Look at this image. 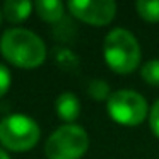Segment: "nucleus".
Instances as JSON below:
<instances>
[{"mask_svg":"<svg viewBox=\"0 0 159 159\" xmlns=\"http://www.w3.org/2000/svg\"><path fill=\"white\" fill-rule=\"evenodd\" d=\"M0 52L9 63L19 69H36L46 58V46L36 33L12 28L0 38Z\"/></svg>","mask_w":159,"mask_h":159,"instance_id":"nucleus-1","label":"nucleus"},{"mask_svg":"<svg viewBox=\"0 0 159 159\" xmlns=\"http://www.w3.org/2000/svg\"><path fill=\"white\" fill-rule=\"evenodd\" d=\"M103 55L108 67L116 74H132L140 65V46L128 29L110 31L103 43Z\"/></svg>","mask_w":159,"mask_h":159,"instance_id":"nucleus-2","label":"nucleus"},{"mask_svg":"<svg viewBox=\"0 0 159 159\" xmlns=\"http://www.w3.org/2000/svg\"><path fill=\"white\" fill-rule=\"evenodd\" d=\"M89 147V135L75 123L58 127L45 144L48 159H80Z\"/></svg>","mask_w":159,"mask_h":159,"instance_id":"nucleus-3","label":"nucleus"},{"mask_svg":"<svg viewBox=\"0 0 159 159\" xmlns=\"http://www.w3.org/2000/svg\"><path fill=\"white\" fill-rule=\"evenodd\" d=\"M38 123L28 115H9L0 121V142L5 149L14 152H26L39 140Z\"/></svg>","mask_w":159,"mask_h":159,"instance_id":"nucleus-4","label":"nucleus"},{"mask_svg":"<svg viewBox=\"0 0 159 159\" xmlns=\"http://www.w3.org/2000/svg\"><path fill=\"white\" fill-rule=\"evenodd\" d=\"M106 108L110 116L125 127H137L149 115L145 98L132 89H120L111 93L110 99L106 101Z\"/></svg>","mask_w":159,"mask_h":159,"instance_id":"nucleus-5","label":"nucleus"},{"mask_svg":"<svg viewBox=\"0 0 159 159\" xmlns=\"http://www.w3.org/2000/svg\"><path fill=\"white\" fill-rule=\"evenodd\" d=\"M67 7L72 16L93 26L110 24L116 14V4L113 0H72Z\"/></svg>","mask_w":159,"mask_h":159,"instance_id":"nucleus-6","label":"nucleus"},{"mask_svg":"<svg viewBox=\"0 0 159 159\" xmlns=\"http://www.w3.org/2000/svg\"><path fill=\"white\" fill-rule=\"evenodd\" d=\"M55 110L60 120L72 123L80 115V101L74 93H62L55 101Z\"/></svg>","mask_w":159,"mask_h":159,"instance_id":"nucleus-7","label":"nucleus"},{"mask_svg":"<svg viewBox=\"0 0 159 159\" xmlns=\"http://www.w3.org/2000/svg\"><path fill=\"white\" fill-rule=\"evenodd\" d=\"M33 9H34V4L29 0H7L2 7V14L9 22L17 24L29 17Z\"/></svg>","mask_w":159,"mask_h":159,"instance_id":"nucleus-8","label":"nucleus"},{"mask_svg":"<svg viewBox=\"0 0 159 159\" xmlns=\"http://www.w3.org/2000/svg\"><path fill=\"white\" fill-rule=\"evenodd\" d=\"M34 9L39 17L46 22H57L63 16V4L58 0H38Z\"/></svg>","mask_w":159,"mask_h":159,"instance_id":"nucleus-9","label":"nucleus"},{"mask_svg":"<svg viewBox=\"0 0 159 159\" xmlns=\"http://www.w3.org/2000/svg\"><path fill=\"white\" fill-rule=\"evenodd\" d=\"M135 9L142 19L149 22H159V0H139Z\"/></svg>","mask_w":159,"mask_h":159,"instance_id":"nucleus-10","label":"nucleus"},{"mask_svg":"<svg viewBox=\"0 0 159 159\" xmlns=\"http://www.w3.org/2000/svg\"><path fill=\"white\" fill-rule=\"evenodd\" d=\"M87 93L93 99L96 101H108L111 96V89L108 86L106 80H101V79H94L89 82V87H87Z\"/></svg>","mask_w":159,"mask_h":159,"instance_id":"nucleus-11","label":"nucleus"},{"mask_svg":"<svg viewBox=\"0 0 159 159\" xmlns=\"http://www.w3.org/2000/svg\"><path fill=\"white\" fill-rule=\"evenodd\" d=\"M140 75L147 84H151V86H159V58L145 62L140 69Z\"/></svg>","mask_w":159,"mask_h":159,"instance_id":"nucleus-12","label":"nucleus"},{"mask_svg":"<svg viewBox=\"0 0 159 159\" xmlns=\"http://www.w3.org/2000/svg\"><path fill=\"white\" fill-rule=\"evenodd\" d=\"M149 125H151L152 134L159 139V99L154 101L152 108L149 110Z\"/></svg>","mask_w":159,"mask_h":159,"instance_id":"nucleus-13","label":"nucleus"},{"mask_svg":"<svg viewBox=\"0 0 159 159\" xmlns=\"http://www.w3.org/2000/svg\"><path fill=\"white\" fill-rule=\"evenodd\" d=\"M11 79H12L11 70H9L4 63H0V98L9 91V87H11Z\"/></svg>","mask_w":159,"mask_h":159,"instance_id":"nucleus-14","label":"nucleus"},{"mask_svg":"<svg viewBox=\"0 0 159 159\" xmlns=\"http://www.w3.org/2000/svg\"><path fill=\"white\" fill-rule=\"evenodd\" d=\"M0 159H11V157H9V154L4 151V149H0Z\"/></svg>","mask_w":159,"mask_h":159,"instance_id":"nucleus-15","label":"nucleus"},{"mask_svg":"<svg viewBox=\"0 0 159 159\" xmlns=\"http://www.w3.org/2000/svg\"><path fill=\"white\" fill-rule=\"evenodd\" d=\"M2 16H4V14H2V11H0V22H2Z\"/></svg>","mask_w":159,"mask_h":159,"instance_id":"nucleus-16","label":"nucleus"}]
</instances>
